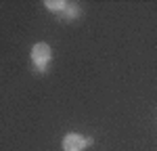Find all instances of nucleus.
<instances>
[{
  "mask_svg": "<svg viewBox=\"0 0 157 151\" xmlns=\"http://www.w3.org/2000/svg\"><path fill=\"white\" fill-rule=\"evenodd\" d=\"M46 9H50V11H61V9H65V2H61V0L52 2V0H48L46 2Z\"/></svg>",
  "mask_w": 157,
  "mask_h": 151,
  "instance_id": "nucleus-3",
  "label": "nucleus"
},
{
  "mask_svg": "<svg viewBox=\"0 0 157 151\" xmlns=\"http://www.w3.org/2000/svg\"><path fill=\"white\" fill-rule=\"evenodd\" d=\"M32 59L38 67H46V63L50 61V46L48 44H36L32 48Z\"/></svg>",
  "mask_w": 157,
  "mask_h": 151,
  "instance_id": "nucleus-1",
  "label": "nucleus"
},
{
  "mask_svg": "<svg viewBox=\"0 0 157 151\" xmlns=\"http://www.w3.org/2000/svg\"><path fill=\"white\" fill-rule=\"evenodd\" d=\"M84 147H86V138L75 134V132H71V134H67L63 138V149L65 151H82Z\"/></svg>",
  "mask_w": 157,
  "mask_h": 151,
  "instance_id": "nucleus-2",
  "label": "nucleus"
}]
</instances>
